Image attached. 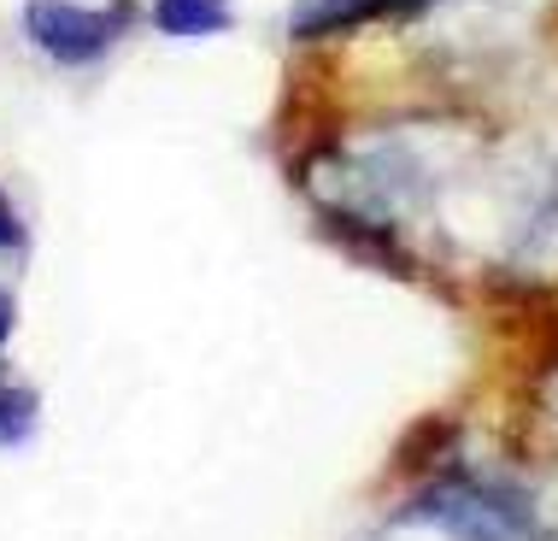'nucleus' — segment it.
<instances>
[{
	"instance_id": "1",
	"label": "nucleus",
	"mask_w": 558,
	"mask_h": 541,
	"mask_svg": "<svg viewBox=\"0 0 558 541\" xmlns=\"http://www.w3.org/2000/svg\"><path fill=\"white\" fill-rule=\"evenodd\" d=\"M130 19H135L130 0H112V7H83V0H29L24 29H29V41H36L41 53L59 59V65H95V59H107L118 41H124Z\"/></svg>"
},
{
	"instance_id": "2",
	"label": "nucleus",
	"mask_w": 558,
	"mask_h": 541,
	"mask_svg": "<svg viewBox=\"0 0 558 541\" xmlns=\"http://www.w3.org/2000/svg\"><path fill=\"white\" fill-rule=\"evenodd\" d=\"M435 0H300L294 7V36H341L359 24H388V19H417Z\"/></svg>"
},
{
	"instance_id": "3",
	"label": "nucleus",
	"mask_w": 558,
	"mask_h": 541,
	"mask_svg": "<svg viewBox=\"0 0 558 541\" xmlns=\"http://www.w3.org/2000/svg\"><path fill=\"white\" fill-rule=\"evenodd\" d=\"M154 24L165 36H218L230 24V0H154Z\"/></svg>"
},
{
	"instance_id": "4",
	"label": "nucleus",
	"mask_w": 558,
	"mask_h": 541,
	"mask_svg": "<svg viewBox=\"0 0 558 541\" xmlns=\"http://www.w3.org/2000/svg\"><path fill=\"white\" fill-rule=\"evenodd\" d=\"M29 430H36V395H29V388L0 383V447L29 442Z\"/></svg>"
},
{
	"instance_id": "5",
	"label": "nucleus",
	"mask_w": 558,
	"mask_h": 541,
	"mask_svg": "<svg viewBox=\"0 0 558 541\" xmlns=\"http://www.w3.org/2000/svg\"><path fill=\"white\" fill-rule=\"evenodd\" d=\"M12 248H24V224L12 213V201L0 194V253H12Z\"/></svg>"
},
{
	"instance_id": "6",
	"label": "nucleus",
	"mask_w": 558,
	"mask_h": 541,
	"mask_svg": "<svg viewBox=\"0 0 558 541\" xmlns=\"http://www.w3.org/2000/svg\"><path fill=\"white\" fill-rule=\"evenodd\" d=\"M7 336H12V294L0 289V348H7Z\"/></svg>"
}]
</instances>
